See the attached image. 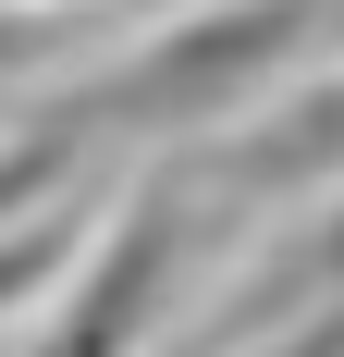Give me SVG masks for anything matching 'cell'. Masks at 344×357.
I'll list each match as a JSON object with an SVG mask.
<instances>
[{"instance_id": "cell-1", "label": "cell", "mask_w": 344, "mask_h": 357, "mask_svg": "<svg viewBox=\"0 0 344 357\" xmlns=\"http://www.w3.org/2000/svg\"><path fill=\"white\" fill-rule=\"evenodd\" d=\"M308 37H320V0H234V13H197V25L148 37L86 111H111V123H221V111H246Z\"/></svg>"}, {"instance_id": "cell-2", "label": "cell", "mask_w": 344, "mask_h": 357, "mask_svg": "<svg viewBox=\"0 0 344 357\" xmlns=\"http://www.w3.org/2000/svg\"><path fill=\"white\" fill-rule=\"evenodd\" d=\"M160 296H172V185H148L136 210H123V234H111V259L74 284L62 333L37 357H123L148 321H160Z\"/></svg>"}, {"instance_id": "cell-3", "label": "cell", "mask_w": 344, "mask_h": 357, "mask_svg": "<svg viewBox=\"0 0 344 357\" xmlns=\"http://www.w3.org/2000/svg\"><path fill=\"white\" fill-rule=\"evenodd\" d=\"M234 173H258V185H320V173H344V86L295 99L271 136H246V148H234Z\"/></svg>"}, {"instance_id": "cell-4", "label": "cell", "mask_w": 344, "mask_h": 357, "mask_svg": "<svg viewBox=\"0 0 344 357\" xmlns=\"http://www.w3.org/2000/svg\"><path fill=\"white\" fill-rule=\"evenodd\" d=\"M295 284H344V197H332L320 234H295V247L271 259V284H258V296H295Z\"/></svg>"}, {"instance_id": "cell-5", "label": "cell", "mask_w": 344, "mask_h": 357, "mask_svg": "<svg viewBox=\"0 0 344 357\" xmlns=\"http://www.w3.org/2000/svg\"><path fill=\"white\" fill-rule=\"evenodd\" d=\"M49 271H62V234H25V247L0 259V308H13V296H37Z\"/></svg>"}, {"instance_id": "cell-6", "label": "cell", "mask_w": 344, "mask_h": 357, "mask_svg": "<svg viewBox=\"0 0 344 357\" xmlns=\"http://www.w3.org/2000/svg\"><path fill=\"white\" fill-rule=\"evenodd\" d=\"M258 357H344V308H320L308 333H283V345H258Z\"/></svg>"}, {"instance_id": "cell-7", "label": "cell", "mask_w": 344, "mask_h": 357, "mask_svg": "<svg viewBox=\"0 0 344 357\" xmlns=\"http://www.w3.org/2000/svg\"><path fill=\"white\" fill-rule=\"evenodd\" d=\"M332 13H344V0H320V25H332Z\"/></svg>"}]
</instances>
